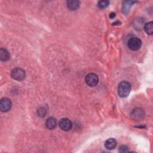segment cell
I'll return each mask as SVG.
<instances>
[{
    "mask_svg": "<svg viewBox=\"0 0 153 153\" xmlns=\"http://www.w3.org/2000/svg\"><path fill=\"white\" fill-rule=\"evenodd\" d=\"M134 3V2L130 1H124V3H123V8H122L123 12L124 13H125V14H127L129 11L130 7Z\"/></svg>",
    "mask_w": 153,
    "mask_h": 153,
    "instance_id": "cell-12",
    "label": "cell"
},
{
    "mask_svg": "<svg viewBox=\"0 0 153 153\" xmlns=\"http://www.w3.org/2000/svg\"><path fill=\"white\" fill-rule=\"evenodd\" d=\"M109 17H110V18L113 19L114 17H115V13H111V14H110V15H109Z\"/></svg>",
    "mask_w": 153,
    "mask_h": 153,
    "instance_id": "cell-16",
    "label": "cell"
},
{
    "mask_svg": "<svg viewBox=\"0 0 153 153\" xmlns=\"http://www.w3.org/2000/svg\"><path fill=\"white\" fill-rule=\"evenodd\" d=\"M68 8L71 10H76L79 7V1H68L66 2Z\"/></svg>",
    "mask_w": 153,
    "mask_h": 153,
    "instance_id": "cell-10",
    "label": "cell"
},
{
    "mask_svg": "<svg viewBox=\"0 0 153 153\" xmlns=\"http://www.w3.org/2000/svg\"><path fill=\"white\" fill-rule=\"evenodd\" d=\"M144 116H145L144 111L140 108H136L133 109L131 113V118L136 120H142L144 117Z\"/></svg>",
    "mask_w": 153,
    "mask_h": 153,
    "instance_id": "cell-7",
    "label": "cell"
},
{
    "mask_svg": "<svg viewBox=\"0 0 153 153\" xmlns=\"http://www.w3.org/2000/svg\"><path fill=\"white\" fill-rule=\"evenodd\" d=\"M117 146V141L114 138H110L107 139L105 143V148L108 150L113 149Z\"/></svg>",
    "mask_w": 153,
    "mask_h": 153,
    "instance_id": "cell-9",
    "label": "cell"
},
{
    "mask_svg": "<svg viewBox=\"0 0 153 153\" xmlns=\"http://www.w3.org/2000/svg\"><path fill=\"white\" fill-rule=\"evenodd\" d=\"M131 90V85L127 81H122L118 88V94L121 97H127Z\"/></svg>",
    "mask_w": 153,
    "mask_h": 153,
    "instance_id": "cell-1",
    "label": "cell"
},
{
    "mask_svg": "<svg viewBox=\"0 0 153 153\" xmlns=\"http://www.w3.org/2000/svg\"><path fill=\"white\" fill-rule=\"evenodd\" d=\"M45 125H46V127L47 128H48L50 130H53L56 127V125H57L56 120L53 117H49L46 120Z\"/></svg>",
    "mask_w": 153,
    "mask_h": 153,
    "instance_id": "cell-8",
    "label": "cell"
},
{
    "mask_svg": "<svg viewBox=\"0 0 153 153\" xmlns=\"http://www.w3.org/2000/svg\"><path fill=\"white\" fill-rule=\"evenodd\" d=\"M11 76L14 79L20 81L25 79L26 74L25 71L23 69L20 68H16L12 70Z\"/></svg>",
    "mask_w": 153,
    "mask_h": 153,
    "instance_id": "cell-2",
    "label": "cell"
},
{
    "mask_svg": "<svg viewBox=\"0 0 153 153\" xmlns=\"http://www.w3.org/2000/svg\"><path fill=\"white\" fill-rule=\"evenodd\" d=\"M109 1H106V0L100 1L97 3V6L100 8H106L109 5Z\"/></svg>",
    "mask_w": 153,
    "mask_h": 153,
    "instance_id": "cell-14",
    "label": "cell"
},
{
    "mask_svg": "<svg viewBox=\"0 0 153 153\" xmlns=\"http://www.w3.org/2000/svg\"><path fill=\"white\" fill-rule=\"evenodd\" d=\"M128 48L133 51L139 50L142 45L141 40L137 37H132L128 41Z\"/></svg>",
    "mask_w": 153,
    "mask_h": 153,
    "instance_id": "cell-3",
    "label": "cell"
},
{
    "mask_svg": "<svg viewBox=\"0 0 153 153\" xmlns=\"http://www.w3.org/2000/svg\"><path fill=\"white\" fill-rule=\"evenodd\" d=\"M12 106L11 100L8 98H2L0 101V110L3 112H8Z\"/></svg>",
    "mask_w": 153,
    "mask_h": 153,
    "instance_id": "cell-5",
    "label": "cell"
},
{
    "mask_svg": "<svg viewBox=\"0 0 153 153\" xmlns=\"http://www.w3.org/2000/svg\"><path fill=\"white\" fill-rule=\"evenodd\" d=\"M85 81L86 84L90 87L96 86L99 81L98 76L94 73H90L86 75Z\"/></svg>",
    "mask_w": 153,
    "mask_h": 153,
    "instance_id": "cell-4",
    "label": "cell"
},
{
    "mask_svg": "<svg viewBox=\"0 0 153 153\" xmlns=\"http://www.w3.org/2000/svg\"><path fill=\"white\" fill-rule=\"evenodd\" d=\"M59 125L60 128L64 131H69L72 127V123L71 121L67 118H63L61 119L59 123Z\"/></svg>",
    "mask_w": 153,
    "mask_h": 153,
    "instance_id": "cell-6",
    "label": "cell"
},
{
    "mask_svg": "<svg viewBox=\"0 0 153 153\" xmlns=\"http://www.w3.org/2000/svg\"><path fill=\"white\" fill-rule=\"evenodd\" d=\"M119 151L121 152H128V148L126 146H121V147H120L119 148Z\"/></svg>",
    "mask_w": 153,
    "mask_h": 153,
    "instance_id": "cell-15",
    "label": "cell"
},
{
    "mask_svg": "<svg viewBox=\"0 0 153 153\" xmlns=\"http://www.w3.org/2000/svg\"><path fill=\"white\" fill-rule=\"evenodd\" d=\"M10 59V53L5 48L0 49V59L2 61H7Z\"/></svg>",
    "mask_w": 153,
    "mask_h": 153,
    "instance_id": "cell-11",
    "label": "cell"
},
{
    "mask_svg": "<svg viewBox=\"0 0 153 153\" xmlns=\"http://www.w3.org/2000/svg\"><path fill=\"white\" fill-rule=\"evenodd\" d=\"M153 23L152 22H149L148 23H146L144 26V29L145 32L149 34V35H152L153 33Z\"/></svg>",
    "mask_w": 153,
    "mask_h": 153,
    "instance_id": "cell-13",
    "label": "cell"
}]
</instances>
